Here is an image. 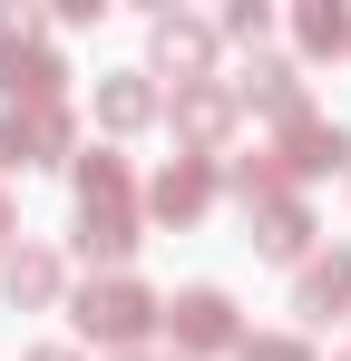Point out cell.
Listing matches in <instances>:
<instances>
[{
  "instance_id": "obj_17",
  "label": "cell",
  "mask_w": 351,
  "mask_h": 361,
  "mask_svg": "<svg viewBox=\"0 0 351 361\" xmlns=\"http://www.w3.org/2000/svg\"><path fill=\"white\" fill-rule=\"evenodd\" d=\"M215 39L264 49V39H273V0H225V10H215Z\"/></svg>"
},
{
  "instance_id": "obj_4",
  "label": "cell",
  "mask_w": 351,
  "mask_h": 361,
  "mask_svg": "<svg viewBox=\"0 0 351 361\" xmlns=\"http://www.w3.org/2000/svg\"><path fill=\"white\" fill-rule=\"evenodd\" d=\"M156 332H166L176 361H234V352H244V312H234L225 283H185V293H166Z\"/></svg>"
},
{
  "instance_id": "obj_21",
  "label": "cell",
  "mask_w": 351,
  "mask_h": 361,
  "mask_svg": "<svg viewBox=\"0 0 351 361\" xmlns=\"http://www.w3.org/2000/svg\"><path fill=\"white\" fill-rule=\"evenodd\" d=\"M127 361H176V352H127Z\"/></svg>"
},
{
  "instance_id": "obj_7",
  "label": "cell",
  "mask_w": 351,
  "mask_h": 361,
  "mask_svg": "<svg viewBox=\"0 0 351 361\" xmlns=\"http://www.w3.org/2000/svg\"><path fill=\"white\" fill-rule=\"evenodd\" d=\"M225 205V157H166L156 176H147V225H205Z\"/></svg>"
},
{
  "instance_id": "obj_14",
  "label": "cell",
  "mask_w": 351,
  "mask_h": 361,
  "mask_svg": "<svg viewBox=\"0 0 351 361\" xmlns=\"http://www.w3.org/2000/svg\"><path fill=\"white\" fill-rule=\"evenodd\" d=\"M156 118H166V88H156L147 68H108V78H98V127H108V137H147Z\"/></svg>"
},
{
  "instance_id": "obj_9",
  "label": "cell",
  "mask_w": 351,
  "mask_h": 361,
  "mask_svg": "<svg viewBox=\"0 0 351 361\" xmlns=\"http://www.w3.org/2000/svg\"><path fill=\"white\" fill-rule=\"evenodd\" d=\"M273 166H283L292 195H302L312 176H351V127H332V118H312V108H302L292 127H273Z\"/></svg>"
},
{
  "instance_id": "obj_18",
  "label": "cell",
  "mask_w": 351,
  "mask_h": 361,
  "mask_svg": "<svg viewBox=\"0 0 351 361\" xmlns=\"http://www.w3.org/2000/svg\"><path fill=\"white\" fill-rule=\"evenodd\" d=\"M234 361H322V352H312V332H244Z\"/></svg>"
},
{
  "instance_id": "obj_5",
  "label": "cell",
  "mask_w": 351,
  "mask_h": 361,
  "mask_svg": "<svg viewBox=\"0 0 351 361\" xmlns=\"http://www.w3.org/2000/svg\"><path fill=\"white\" fill-rule=\"evenodd\" d=\"M30 166H78V108H0V176Z\"/></svg>"
},
{
  "instance_id": "obj_1",
  "label": "cell",
  "mask_w": 351,
  "mask_h": 361,
  "mask_svg": "<svg viewBox=\"0 0 351 361\" xmlns=\"http://www.w3.org/2000/svg\"><path fill=\"white\" fill-rule=\"evenodd\" d=\"M68 195H78L68 244L88 254V274H127V264H137V244H147V185H137V166H127L117 147H78Z\"/></svg>"
},
{
  "instance_id": "obj_11",
  "label": "cell",
  "mask_w": 351,
  "mask_h": 361,
  "mask_svg": "<svg viewBox=\"0 0 351 361\" xmlns=\"http://www.w3.org/2000/svg\"><path fill=\"white\" fill-rule=\"evenodd\" d=\"M225 88H234V108H244V118H273V127H292L302 108H312V98H302V59H273V49H254Z\"/></svg>"
},
{
  "instance_id": "obj_8",
  "label": "cell",
  "mask_w": 351,
  "mask_h": 361,
  "mask_svg": "<svg viewBox=\"0 0 351 361\" xmlns=\"http://www.w3.org/2000/svg\"><path fill=\"white\" fill-rule=\"evenodd\" d=\"M166 127H176V157H225L234 127H244V108H234L225 78H205V88H176L166 98Z\"/></svg>"
},
{
  "instance_id": "obj_22",
  "label": "cell",
  "mask_w": 351,
  "mask_h": 361,
  "mask_svg": "<svg viewBox=\"0 0 351 361\" xmlns=\"http://www.w3.org/2000/svg\"><path fill=\"white\" fill-rule=\"evenodd\" d=\"M342 361H351V352H342Z\"/></svg>"
},
{
  "instance_id": "obj_20",
  "label": "cell",
  "mask_w": 351,
  "mask_h": 361,
  "mask_svg": "<svg viewBox=\"0 0 351 361\" xmlns=\"http://www.w3.org/2000/svg\"><path fill=\"white\" fill-rule=\"evenodd\" d=\"M20 361H88L78 342H39V352H20Z\"/></svg>"
},
{
  "instance_id": "obj_10",
  "label": "cell",
  "mask_w": 351,
  "mask_h": 361,
  "mask_svg": "<svg viewBox=\"0 0 351 361\" xmlns=\"http://www.w3.org/2000/svg\"><path fill=\"white\" fill-rule=\"evenodd\" d=\"M0 302H10V312H58V302H68V254L39 244V235H20L0 254Z\"/></svg>"
},
{
  "instance_id": "obj_6",
  "label": "cell",
  "mask_w": 351,
  "mask_h": 361,
  "mask_svg": "<svg viewBox=\"0 0 351 361\" xmlns=\"http://www.w3.org/2000/svg\"><path fill=\"white\" fill-rule=\"evenodd\" d=\"M225 59V39H215V20H195V10H156L147 20V78H176V88H205Z\"/></svg>"
},
{
  "instance_id": "obj_13",
  "label": "cell",
  "mask_w": 351,
  "mask_h": 361,
  "mask_svg": "<svg viewBox=\"0 0 351 361\" xmlns=\"http://www.w3.org/2000/svg\"><path fill=\"white\" fill-rule=\"evenodd\" d=\"M292 312H302V332L351 322V244H342V254H312V264L292 274Z\"/></svg>"
},
{
  "instance_id": "obj_3",
  "label": "cell",
  "mask_w": 351,
  "mask_h": 361,
  "mask_svg": "<svg viewBox=\"0 0 351 361\" xmlns=\"http://www.w3.org/2000/svg\"><path fill=\"white\" fill-rule=\"evenodd\" d=\"M68 98V59L49 39V10L0 0V108H58Z\"/></svg>"
},
{
  "instance_id": "obj_16",
  "label": "cell",
  "mask_w": 351,
  "mask_h": 361,
  "mask_svg": "<svg viewBox=\"0 0 351 361\" xmlns=\"http://www.w3.org/2000/svg\"><path fill=\"white\" fill-rule=\"evenodd\" d=\"M225 195H234V205H273V195H292V185H283V166H273V147L234 157V166H225Z\"/></svg>"
},
{
  "instance_id": "obj_2",
  "label": "cell",
  "mask_w": 351,
  "mask_h": 361,
  "mask_svg": "<svg viewBox=\"0 0 351 361\" xmlns=\"http://www.w3.org/2000/svg\"><path fill=\"white\" fill-rule=\"evenodd\" d=\"M156 312H166V293H147L137 274H88V283H68V322H78V342H98L108 361L147 352V342H156Z\"/></svg>"
},
{
  "instance_id": "obj_15",
  "label": "cell",
  "mask_w": 351,
  "mask_h": 361,
  "mask_svg": "<svg viewBox=\"0 0 351 361\" xmlns=\"http://www.w3.org/2000/svg\"><path fill=\"white\" fill-rule=\"evenodd\" d=\"M292 49L302 59H351V0H302L292 10Z\"/></svg>"
},
{
  "instance_id": "obj_12",
  "label": "cell",
  "mask_w": 351,
  "mask_h": 361,
  "mask_svg": "<svg viewBox=\"0 0 351 361\" xmlns=\"http://www.w3.org/2000/svg\"><path fill=\"white\" fill-rule=\"evenodd\" d=\"M312 235H322V225H312V205H302V195L244 205V244H254L264 264H292V274H302V264H312Z\"/></svg>"
},
{
  "instance_id": "obj_19",
  "label": "cell",
  "mask_w": 351,
  "mask_h": 361,
  "mask_svg": "<svg viewBox=\"0 0 351 361\" xmlns=\"http://www.w3.org/2000/svg\"><path fill=\"white\" fill-rule=\"evenodd\" d=\"M20 244V205H10V185H0V254Z\"/></svg>"
}]
</instances>
